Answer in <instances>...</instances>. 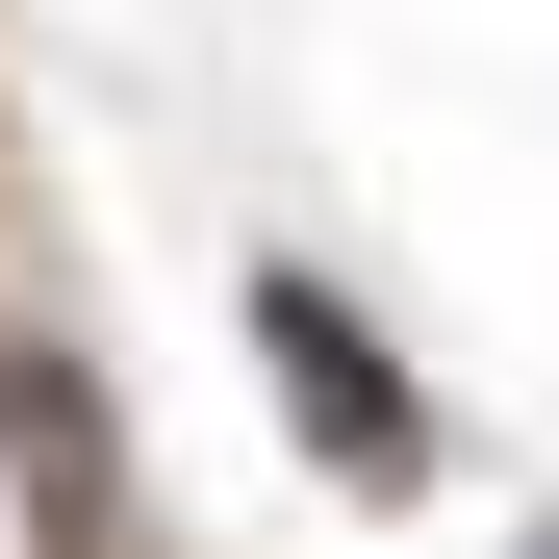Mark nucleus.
<instances>
[{
    "mask_svg": "<svg viewBox=\"0 0 559 559\" xmlns=\"http://www.w3.org/2000/svg\"><path fill=\"white\" fill-rule=\"evenodd\" d=\"M254 356H280V432H306L356 509H407V484H432V382L382 356V306H331L306 254H254Z\"/></svg>",
    "mask_w": 559,
    "mask_h": 559,
    "instance_id": "1",
    "label": "nucleus"
},
{
    "mask_svg": "<svg viewBox=\"0 0 559 559\" xmlns=\"http://www.w3.org/2000/svg\"><path fill=\"white\" fill-rule=\"evenodd\" d=\"M0 484H26V559H153L128 432H103V356H76V331H0Z\"/></svg>",
    "mask_w": 559,
    "mask_h": 559,
    "instance_id": "2",
    "label": "nucleus"
},
{
    "mask_svg": "<svg viewBox=\"0 0 559 559\" xmlns=\"http://www.w3.org/2000/svg\"><path fill=\"white\" fill-rule=\"evenodd\" d=\"M534 559H559V534H534Z\"/></svg>",
    "mask_w": 559,
    "mask_h": 559,
    "instance_id": "3",
    "label": "nucleus"
}]
</instances>
